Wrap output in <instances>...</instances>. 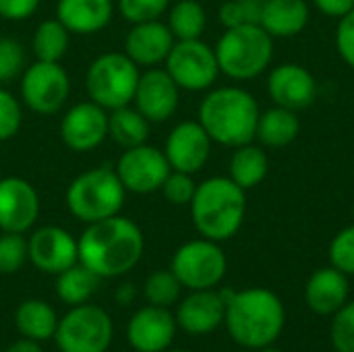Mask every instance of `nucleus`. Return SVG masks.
Wrapping results in <instances>:
<instances>
[{
	"mask_svg": "<svg viewBox=\"0 0 354 352\" xmlns=\"http://www.w3.org/2000/svg\"><path fill=\"white\" fill-rule=\"evenodd\" d=\"M79 243V263L102 280L129 274L143 257L145 239L141 228L120 214L87 224Z\"/></svg>",
	"mask_w": 354,
	"mask_h": 352,
	"instance_id": "obj_1",
	"label": "nucleus"
},
{
	"mask_svg": "<svg viewBox=\"0 0 354 352\" xmlns=\"http://www.w3.org/2000/svg\"><path fill=\"white\" fill-rule=\"evenodd\" d=\"M286 324L280 297L261 286L234 290L226 301L224 326L230 338L245 351H259L274 344Z\"/></svg>",
	"mask_w": 354,
	"mask_h": 352,
	"instance_id": "obj_2",
	"label": "nucleus"
},
{
	"mask_svg": "<svg viewBox=\"0 0 354 352\" xmlns=\"http://www.w3.org/2000/svg\"><path fill=\"white\" fill-rule=\"evenodd\" d=\"M259 114V104L251 91L239 85H224L207 89L199 104L197 120L214 143L234 149L255 141Z\"/></svg>",
	"mask_w": 354,
	"mask_h": 352,
	"instance_id": "obj_3",
	"label": "nucleus"
},
{
	"mask_svg": "<svg viewBox=\"0 0 354 352\" xmlns=\"http://www.w3.org/2000/svg\"><path fill=\"white\" fill-rule=\"evenodd\" d=\"M191 220L195 230L209 241L232 239L247 216V191L228 176H212L197 185L193 195Z\"/></svg>",
	"mask_w": 354,
	"mask_h": 352,
	"instance_id": "obj_4",
	"label": "nucleus"
},
{
	"mask_svg": "<svg viewBox=\"0 0 354 352\" xmlns=\"http://www.w3.org/2000/svg\"><path fill=\"white\" fill-rule=\"evenodd\" d=\"M214 50L220 73L232 81H251L270 68L274 60V37L259 23H245L228 27Z\"/></svg>",
	"mask_w": 354,
	"mask_h": 352,
	"instance_id": "obj_5",
	"label": "nucleus"
},
{
	"mask_svg": "<svg viewBox=\"0 0 354 352\" xmlns=\"http://www.w3.org/2000/svg\"><path fill=\"white\" fill-rule=\"evenodd\" d=\"M127 189L110 166H97L81 172L66 189L68 212L85 224H93L120 214Z\"/></svg>",
	"mask_w": 354,
	"mask_h": 352,
	"instance_id": "obj_6",
	"label": "nucleus"
},
{
	"mask_svg": "<svg viewBox=\"0 0 354 352\" xmlns=\"http://www.w3.org/2000/svg\"><path fill=\"white\" fill-rule=\"evenodd\" d=\"M139 75V66L124 52H104L87 66L85 89L91 102L110 112L133 102Z\"/></svg>",
	"mask_w": 354,
	"mask_h": 352,
	"instance_id": "obj_7",
	"label": "nucleus"
},
{
	"mask_svg": "<svg viewBox=\"0 0 354 352\" xmlns=\"http://www.w3.org/2000/svg\"><path fill=\"white\" fill-rule=\"evenodd\" d=\"M114 338V324L100 305L71 307L56 326L54 342L60 352H106Z\"/></svg>",
	"mask_w": 354,
	"mask_h": 352,
	"instance_id": "obj_8",
	"label": "nucleus"
},
{
	"mask_svg": "<svg viewBox=\"0 0 354 352\" xmlns=\"http://www.w3.org/2000/svg\"><path fill=\"white\" fill-rule=\"evenodd\" d=\"M170 270L183 288L209 290L224 280L228 272V259L220 243L201 237L180 245L174 251Z\"/></svg>",
	"mask_w": 354,
	"mask_h": 352,
	"instance_id": "obj_9",
	"label": "nucleus"
},
{
	"mask_svg": "<svg viewBox=\"0 0 354 352\" xmlns=\"http://www.w3.org/2000/svg\"><path fill=\"white\" fill-rule=\"evenodd\" d=\"M164 64L183 91H207L220 75L216 50L201 37L176 39Z\"/></svg>",
	"mask_w": 354,
	"mask_h": 352,
	"instance_id": "obj_10",
	"label": "nucleus"
},
{
	"mask_svg": "<svg viewBox=\"0 0 354 352\" xmlns=\"http://www.w3.org/2000/svg\"><path fill=\"white\" fill-rule=\"evenodd\" d=\"M71 93V79L60 62L35 60L21 75V102L35 114H56Z\"/></svg>",
	"mask_w": 354,
	"mask_h": 352,
	"instance_id": "obj_11",
	"label": "nucleus"
},
{
	"mask_svg": "<svg viewBox=\"0 0 354 352\" xmlns=\"http://www.w3.org/2000/svg\"><path fill=\"white\" fill-rule=\"evenodd\" d=\"M127 193L147 195L162 189L166 176L170 174V164L164 156V149L153 145H137L122 151L114 166Z\"/></svg>",
	"mask_w": 354,
	"mask_h": 352,
	"instance_id": "obj_12",
	"label": "nucleus"
},
{
	"mask_svg": "<svg viewBox=\"0 0 354 352\" xmlns=\"http://www.w3.org/2000/svg\"><path fill=\"white\" fill-rule=\"evenodd\" d=\"M27 253L33 268L52 276L79 263V243L62 226L35 228L27 239Z\"/></svg>",
	"mask_w": 354,
	"mask_h": 352,
	"instance_id": "obj_13",
	"label": "nucleus"
},
{
	"mask_svg": "<svg viewBox=\"0 0 354 352\" xmlns=\"http://www.w3.org/2000/svg\"><path fill=\"white\" fill-rule=\"evenodd\" d=\"M212 145L214 141L199 120H183L168 133L164 156L172 170L197 174L205 168L212 156Z\"/></svg>",
	"mask_w": 354,
	"mask_h": 352,
	"instance_id": "obj_14",
	"label": "nucleus"
},
{
	"mask_svg": "<svg viewBox=\"0 0 354 352\" xmlns=\"http://www.w3.org/2000/svg\"><path fill=\"white\" fill-rule=\"evenodd\" d=\"M60 139L73 151H91L108 139V110L95 102H79L60 120Z\"/></svg>",
	"mask_w": 354,
	"mask_h": 352,
	"instance_id": "obj_15",
	"label": "nucleus"
},
{
	"mask_svg": "<svg viewBox=\"0 0 354 352\" xmlns=\"http://www.w3.org/2000/svg\"><path fill=\"white\" fill-rule=\"evenodd\" d=\"M268 95L274 106H282L295 112L307 110L317 100V81L313 73L297 62H284L268 75Z\"/></svg>",
	"mask_w": 354,
	"mask_h": 352,
	"instance_id": "obj_16",
	"label": "nucleus"
},
{
	"mask_svg": "<svg viewBox=\"0 0 354 352\" xmlns=\"http://www.w3.org/2000/svg\"><path fill=\"white\" fill-rule=\"evenodd\" d=\"M39 218V195L35 187L21 176L0 178V230L29 232Z\"/></svg>",
	"mask_w": 354,
	"mask_h": 352,
	"instance_id": "obj_17",
	"label": "nucleus"
},
{
	"mask_svg": "<svg viewBox=\"0 0 354 352\" xmlns=\"http://www.w3.org/2000/svg\"><path fill=\"white\" fill-rule=\"evenodd\" d=\"M178 324L166 307H141L127 324V342L135 352H166L176 336Z\"/></svg>",
	"mask_w": 354,
	"mask_h": 352,
	"instance_id": "obj_18",
	"label": "nucleus"
},
{
	"mask_svg": "<svg viewBox=\"0 0 354 352\" xmlns=\"http://www.w3.org/2000/svg\"><path fill=\"white\" fill-rule=\"evenodd\" d=\"M135 108L149 122H166L178 108L180 87L168 75L166 68L151 66L139 75V83L133 95Z\"/></svg>",
	"mask_w": 354,
	"mask_h": 352,
	"instance_id": "obj_19",
	"label": "nucleus"
},
{
	"mask_svg": "<svg viewBox=\"0 0 354 352\" xmlns=\"http://www.w3.org/2000/svg\"><path fill=\"white\" fill-rule=\"evenodd\" d=\"M226 303L220 290H191L176 307V324L191 336H207L224 326Z\"/></svg>",
	"mask_w": 354,
	"mask_h": 352,
	"instance_id": "obj_20",
	"label": "nucleus"
},
{
	"mask_svg": "<svg viewBox=\"0 0 354 352\" xmlns=\"http://www.w3.org/2000/svg\"><path fill=\"white\" fill-rule=\"evenodd\" d=\"M174 41L176 39H174L172 31L160 19L135 23L127 31V37H124V54L137 66L151 68V66L162 64L168 58Z\"/></svg>",
	"mask_w": 354,
	"mask_h": 352,
	"instance_id": "obj_21",
	"label": "nucleus"
},
{
	"mask_svg": "<svg viewBox=\"0 0 354 352\" xmlns=\"http://www.w3.org/2000/svg\"><path fill=\"white\" fill-rule=\"evenodd\" d=\"M351 282L348 276L334 266L315 270L305 284V303L319 317H332L348 303Z\"/></svg>",
	"mask_w": 354,
	"mask_h": 352,
	"instance_id": "obj_22",
	"label": "nucleus"
},
{
	"mask_svg": "<svg viewBox=\"0 0 354 352\" xmlns=\"http://www.w3.org/2000/svg\"><path fill=\"white\" fill-rule=\"evenodd\" d=\"M114 15L112 0H58L56 19L79 35H91L102 31Z\"/></svg>",
	"mask_w": 354,
	"mask_h": 352,
	"instance_id": "obj_23",
	"label": "nucleus"
},
{
	"mask_svg": "<svg viewBox=\"0 0 354 352\" xmlns=\"http://www.w3.org/2000/svg\"><path fill=\"white\" fill-rule=\"evenodd\" d=\"M307 0H263L259 25L274 37L286 39L299 35L309 25Z\"/></svg>",
	"mask_w": 354,
	"mask_h": 352,
	"instance_id": "obj_24",
	"label": "nucleus"
},
{
	"mask_svg": "<svg viewBox=\"0 0 354 352\" xmlns=\"http://www.w3.org/2000/svg\"><path fill=\"white\" fill-rule=\"evenodd\" d=\"M299 133H301L299 114L282 106H272L259 114L255 139L259 141L261 147L278 149L297 141Z\"/></svg>",
	"mask_w": 354,
	"mask_h": 352,
	"instance_id": "obj_25",
	"label": "nucleus"
},
{
	"mask_svg": "<svg viewBox=\"0 0 354 352\" xmlns=\"http://www.w3.org/2000/svg\"><path fill=\"white\" fill-rule=\"evenodd\" d=\"M268 172H270V158L266 154V147L251 141L232 149L228 162V178L234 180L241 189L245 191L255 189L266 180Z\"/></svg>",
	"mask_w": 354,
	"mask_h": 352,
	"instance_id": "obj_26",
	"label": "nucleus"
},
{
	"mask_svg": "<svg viewBox=\"0 0 354 352\" xmlns=\"http://www.w3.org/2000/svg\"><path fill=\"white\" fill-rule=\"evenodd\" d=\"M15 326L23 338L44 342L54 338L58 315L50 303L41 299H27L15 311Z\"/></svg>",
	"mask_w": 354,
	"mask_h": 352,
	"instance_id": "obj_27",
	"label": "nucleus"
},
{
	"mask_svg": "<svg viewBox=\"0 0 354 352\" xmlns=\"http://www.w3.org/2000/svg\"><path fill=\"white\" fill-rule=\"evenodd\" d=\"M149 127L151 122L137 108H131V104L108 114V137L124 149L147 143Z\"/></svg>",
	"mask_w": 354,
	"mask_h": 352,
	"instance_id": "obj_28",
	"label": "nucleus"
},
{
	"mask_svg": "<svg viewBox=\"0 0 354 352\" xmlns=\"http://www.w3.org/2000/svg\"><path fill=\"white\" fill-rule=\"evenodd\" d=\"M100 280L102 278L95 276L89 268H85L83 263H75L56 276V295L68 307L83 305L89 303V299L95 295Z\"/></svg>",
	"mask_w": 354,
	"mask_h": 352,
	"instance_id": "obj_29",
	"label": "nucleus"
},
{
	"mask_svg": "<svg viewBox=\"0 0 354 352\" xmlns=\"http://www.w3.org/2000/svg\"><path fill=\"white\" fill-rule=\"evenodd\" d=\"M166 25L174 39H199L207 27V12L197 0H178L168 8Z\"/></svg>",
	"mask_w": 354,
	"mask_h": 352,
	"instance_id": "obj_30",
	"label": "nucleus"
},
{
	"mask_svg": "<svg viewBox=\"0 0 354 352\" xmlns=\"http://www.w3.org/2000/svg\"><path fill=\"white\" fill-rule=\"evenodd\" d=\"M68 41H71V31L54 17V19L41 21L35 27L33 39H31V50L37 60L60 62L68 50Z\"/></svg>",
	"mask_w": 354,
	"mask_h": 352,
	"instance_id": "obj_31",
	"label": "nucleus"
},
{
	"mask_svg": "<svg viewBox=\"0 0 354 352\" xmlns=\"http://www.w3.org/2000/svg\"><path fill=\"white\" fill-rule=\"evenodd\" d=\"M183 284L172 274V270H156L143 284V297L149 305L156 307H172L180 301Z\"/></svg>",
	"mask_w": 354,
	"mask_h": 352,
	"instance_id": "obj_32",
	"label": "nucleus"
},
{
	"mask_svg": "<svg viewBox=\"0 0 354 352\" xmlns=\"http://www.w3.org/2000/svg\"><path fill=\"white\" fill-rule=\"evenodd\" d=\"M29 261L27 239L17 232L0 234V274H15Z\"/></svg>",
	"mask_w": 354,
	"mask_h": 352,
	"instance_id": "obj_33",
	"label": "nucleus"
},
{
	"mask_svg": "<svg viewBox=\"0 0 354 352\" xmlns=\"http://www.w3.org/2000/svg\"><path fill=\"white\" fill-rule=\"evenodd\" d=\"M261 6H263V0H226L220 4L218 17L226 29L245 25V23H259Z\"/></svg>",
	"mask_w": 354,
	"mask_h": 352,
	"instance_id": "obj_34",
	"label": "nucleus"
},
{
	"mask_svg": "<svg viewBox=\"0 0 354 352\" xmlns=\"http://www.w3.org/2000/svg\"><path fill=\"white\" fill-rule=\"evenodd\" d=\"M330 342L336 352H354V301H348L332 315Z\"/></svg>",
	"mask_w": 354,
	"mask_h": 352,
	"instance_id": "obj_35",
	"label": "nucleus"
},
{
	"mask_svg": "<svg viewBox=\"0 0 354 352\" xmlns=\"http://www.w3.org/2000/svg\"><path fill=\"white\" fill-rule=\"evenodd\" d=\"M25 48L15 37H0V83L12 81L25 71Z\"/></svg>",
	"mask_w": 354,
	"mask_h": 352,
	"instance_id": "obj_36",
	"label": "nucleus"
},
{
	"mask_svg": "<svg viewBox=\"0 0 354 352\" xmlns=\"http://www.w3.org/2000/svg\"><path fill=\"white\" fill-rule=\"evenodd\" d=\"M170 8V0H118V12L131 25L156 21Z\"/></svg>",
	"mask_w": 354,
	"mask_h": 352,
	"instance_id": "obj_37",
	"label": "nucleus"
},
{
	"mask_svg": "<svg viewBox=\"0 0 354 352\" xmlns=\"http://www.w3.org/2000/svg\"><path fill=\"white\" fill-rule=\"evenodd\" d=\"M330 266L346 274L354 276V224L342 228L330 243Z\"/></svg>",
	"mask_w": 354,
	"mask_h": 352,
	"instance_id": "obj_38",
	"label": "nucleus"
},
{
	"mask_svg": "<svg viewBox=\"0 0 354 352\" xmlns=\"http://www.w3.org/2000/svg\"><path fill=\"white\" fill-rule=\"evenodd\" d=\"M160 191H162V195L166 197L168 203H172V205H189L193 201L195 191H197V183L193 180V174L170 170V174L166 176Z\"/></svg>",
	"mask_w": 354,
	"mask_h": 352,
	"instance_id": "obj_39",
	"label": "nucleus"
},
{
	"mask_svg": "<svg viewBox=\"0 0 354 352\" xmlns=\"http://www.w3.org/2000/svg\"><path fill=\"white\" fill-rule=\"evenodd\" d=\"M23 122V110L19 100L4 87H0V141L12 139Z\"/></svg>",
	"mask_w": 354,
	"mask_h": 352,
	"instance_id": "obj_40",
	"label": "nucleus"
},
{
	"mask_svg": "<svg viewBox=\"0 0 354 352\" xmlns=\"http://www.w3.org/2000/svg\"><path fill=\"white\" fill-rule=\"evenodd\" d=\"M336 50H338L340 58L354 71V8L342 19H338Z\"/></svg>",
	"mask_w": 354,
	"mask_h": 352,
	"instance_id": "obj_41",
	"label": "nucleus"
},
{
	"mask_svg": "<svg viewBox=\"0 0 354 352\" xmlns=\"http://www.w3.org/2000/svg\"><path fill=\"white\" fill-rule=\"evenodd\" d=\"M41 0H0V17L8 21H25L29 19Z\"/></svg>",
	"mask_w": 354,
	"mask_h": 352,
	"instance_id": "obj_42",
	"label": "nucleus"
},
{
	"mask_svg": "<svg viewBox=\"0 0 354 352\" xmlns=\"http://www.w3.org/2000/svg\"><path fill=\"white\" fill-rule=\"evenodd\" d=\"M313 4L319 12L334 19H342L354 8V0H313Z\"/></svg>",
	"mask_w": 354,
	"mask_h": 352,
	"instance_id": "obj_43",
	"label": "nucleus"
},
{
	"mask_svg": "<svg viewBox=\"0 0 354 352\" xmlns=\"http://www.w3.org/2000/svg\"><path fill=\"white\" fill-rule=\"evenodd\" d=\"M135 297H137V288H135L133 284H129V282L120 284V286L116 288V293H114V299H116V303H120V305H131V303L135 301Z\"/></svg>",
	"mask_w": 354,
	"mask_h": 352,
	"instance_id": "obj_44",
	"label": "nucleus"
},
{
	"mask_svg": "<svg viewBox=\"0 0 354 352\" xmlns=\"http://www.w3.org/2000/svg\"><path fill=\"white\" fill-rule=\"evenodd\" d=\"M6 352H44L41 351V346H39V342H35V340H29V338H19L17 342H12Z\"/></svg>",
	"mask_w": 354,
	"mask_h": 352,
	"instance_id": "obj_45",
	"label": "nucleus"
},
{
	"mask_svg": "<svg viewBox=\"0 0 354 352\" xmlns=\"http://www.w3.org/2000/svg\"><path fill=\"white\" fill-rule=\"evenodd\" d=\"M257 352H284V351H280V349H276L274 344H270V346H263V349H259Z\"/></svg>",
	"mask_w": 354,
	"mask_h": 352,
	"instance_id": "obj_46",
	"label": "nucleus"
},
{
	"mask_svg": "<svg viewBox=\"0 0 354 352\" xmlns=\"http://www.w3.org/2000/svg\"><path fill=\"white\" fill-rule=\"evenodd\" d=\"M170 352H189V351H170Z\"/></svg>",
	"mask_w": 354,
	"mask_h": 352,
	"instance_id": "obj_47",
	"label": "nucleus"
},
{
	"mask_svg": "<svg viewBox=\"0 0 354 352\" xmlns=\"http://www.w3.org/2000/svg\"><path fill=\"white\" fill-rule=\"evenodd\" d=\"M353 216H354V203H353Z\"/></svg>",
	"mask_w": 354,
	"mask_h": 352,
	"instance_id": "obj_48",
	"label": "nucleus"
},
{
	"mask_svg": "<svg viewBox=\"0 0 354 352\" xmlns=\"http://www.w3.org/2000/svg\"><path fill=\"white\" fill-rule=\"evenodd\" d=\"M241 352H251V351H241Z\"/></svg>",
	"mask_w": 354,
	"mask_h": 352,
	"instance_id": "obj_49",
	"label": "nucleus"
}]
</instances>
